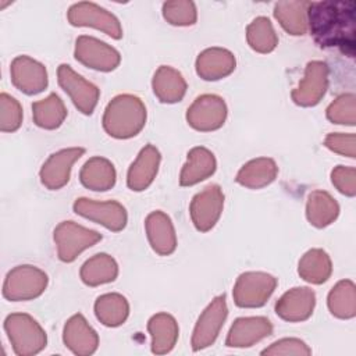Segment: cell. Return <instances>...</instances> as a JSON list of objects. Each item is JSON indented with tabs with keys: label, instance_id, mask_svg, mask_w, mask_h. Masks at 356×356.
<instances>
[{
	"label": "cell",
	"instance_id": "ac0fdd59",
	"mask_svg": "<svg viewBox=\"0 0 356 356\" xmlns=\"http://www.w3.org/2000/svg\"><path fill=\"white\" fill-rule=\"evenodd\" d=\"M273 334V324L267 317H239L236 318L227 335L228 348H250Z\"/></svg>",
	"mask_w": 356,
	"mask_h": 356
},
{
	"label": "cell",
	"instance_id": "603a6c76",
	"mask_svg": "<svg viewBox=\"0 0 356 356\" xmlns=\"http://www.w3.org/2000/svg\"><path fill=\"white\" fill-rule=\"evenodd\" d=\"M217 160L211 150L196 146L192 147L186 154V163L184 164L179 174L181 186H193L216 172Z\"/></svg>",
	"mask_w": 356,
	"mask_h": 356
},
{
	"label": "cell",
	"instance_id": "836d02e7",
	"mask_svg": "<svg viewBox=\"0 0 356 356\" xmlns=\"http://www.w3.org/2000/svg\"><path fill=\"white\" fill-rule=\"evenodd\" d=\"M32 118L42 129H57L67 118V108L61 97L50 93L47 97L32 103Z\"/></svg>",
	"mask_w": 356,
	"mask_h": 356
},
{
	"label": "cell",
	"instance_id": "1f68e13d",
	"mask_svg": "<svg viewBox=\"0 0 356 356\" xmlns=\"http://www.w3.org/2000/svg\"><path fill=\"white\" fill-rule=\"evenodd\" d=\"M95 316L106 327H120L129 316V303L125 296L117 292L100 295L95 302Z\"/></svg>",
	"mask_w": 356,
	"mask_h": 356
},
{
	"label": "cell",
	"instance_id": "8fae6325",
	"mask_svg": "<svg viewBox=\"0 0 356 356\" xmlns=\"http://www.w3.org/2000/svg\"><path fill=\"white\" fill-rule=\"evenodd\" d=\"M57 81L63 90L70 96L74 106L85 115H90L99 102V88L75 72L68 64H60L57 68Z\"/></svg>",
	"mask_w": 356,
	"mask_h": 356
},
{
	"label": "cell",
	"instance_id": "d6986e66",
	"mask_svg": "<svg viewBox=\"0 0 356 356\" xmlns=\"http://www.w3.org/2000/svg\"><path fill=\"white\" fill-rule=\"evenodd\" d=\"M64 345L78 356L93 355L99 348V335L86 318L76 313L71 316L63 328Z\"/></svg>",
	"mask_w": 356,
	"mask_h": 356
},
{
	"label": "cell",
	"instance_id": "cb8c5ba5",
	"mask_svg": "<svg viewBox=\"0 0 356 356\" xmlns=\"http://www.w3.org/2000/svg\"><path fill=\"white\" fill-rule=\"evenodd\" d=\"M186 81L184 75L170 65H160L152 79V89L154 96L167 104L178 103L186 93Z\"/></svg>",
	"mask_w": 356,
	"mask_h": 356
},
{
	"label": "cell",
	"instance_id": "5b68a950",
	"mask_svg": "<svg viewBox=\"0 0 356 356\" xmlns=\"http://www.w3.org/2000/svg\"><path fill=\"white\" fill-rule=\"evenodd\" d=\"M277 284V278L264 271L242 273L234 284V302L238 307L243 309L261 307L275 291Z\"/></svg>",
	"mask_w": 356,
	"mask_h": 356
},
{
	"label": "cell",
	"instance_id": "8992f818",
	"mask_svg": "<svg viewBox=\"0 0 356 356\" xmlns=\"http://www.w3.org/2000/svg\"><path fill=\"white\" fill-rule=\"evenodd\" d=\"M57 246V256L64 263L74 261L83 250L102 241V234L76 224L75 221H61L53 232Z\"/></svg>",
	"mask_w": 356,
	"mask_h": 356
},
{
	"label": "cell",
	"instance_id": "7402d4cb",
	"mask_svg": "<svg viewBox=\"0 0 356 356\" xmlns=\"http://www.w3.org/2000/svg\"><path fill=\"white\" fill-rule=\"evenodd\" d=\"M236 60L232 51L222 47H209L199 53L195 68L204 81H218L234 72Z\"/></svg>",
	"mask_w": 356,
	"mask_h": 356
},
{
	"label": "cell",
	"instance_id": "9a60e30c",
	"mask_svg": "<svg viewBox=\"0 0 356 356\" xmlns=\"http://www.w3.org/2000/svg\"><path fill=\"white\" fill-rule=\"evenodd\" d=\"M83 147H67L50 154L39 171L42 185L49 191L64 188L70 181L72 165L83 156Z\"/></svg>",
	"mask_w": 356,
	"mask_h": 356
},
{
	"label": "cell",
	"instance_id": "4fadbf2b",
	"mask_svg": "<svg viewBox=\"0 0 356 356\" xmlns=\"http://www.w3.org/2000/svg\"><path fill=\"white\" fill-rule=\"evenodd\" d=\"M74 56L82 65L102 72L114 71L121 63V56L114 47L88 35L76 38Z\"/></svg>",
	"mask_w": 356,
	"mask_h": 356
},
{
	"label": "cell",
	"instance_id": "6da1fadb",
	"mask_svg": "<svg viewBox=\"0 0 356 356\" xmlns=\"http://www.w3.org/2000/svg\"><path fill=\"white\" fill-rule=\"evenodd\" d=\"M355 24V1H309L307 31L323 49H338L352 57Z\"/></svg>",
	"mask_w": 356,
	"mask_h": 356
},
{
	"label": "cell",
	"instance_id": "7c38bea8",
	"mask_svg": "<svg viewBox=\"0 0 356 356\" xmlns=\"http://www.w3.org/2000/svg\"><path fill=\"white\" fill-rule=\"evenodd\" d=\"M224 209V192L217 184L197 192L189 204V214L199 232H209L218 222Z\"/></svg>",
	"mask_w": 356,
	"mask_h": 356
},
{
	"label": "cell",
	"instance_id": "ba28073f",
	"mask_svg": "<svg viewBox=\"0 0 356 356\" xmlns=\"http://www.w3.org/2000/svg\"><path fill=\"white\" fill-rule=\"evenodd\" d=\"M74 211L96 224L103 225L108 231L120 232L128 222L125 207L117 200H93L88 197H78L72 204Z\"/></svg>",
	"mask_w": 356,
	"mask_h": 356
},
{
	"label": "cell",
	"instance_id": "ab89813d",
	"mask_svg": "<svg viewBox=\"0 0 356 356\" xmlns=\"http://www.w3.org/2000/svg\"><path fill=\"white\" fill-rule=\"evenodd\" d=\"M324 146L331 152L355 159L356 156V136L355 134H343V132H332L328 134L324 139Z\"/></svg>",
	"mask_w": 356,
	"mask_h": 356
},
{
	"label": "cell",
	"instance_id": "4316f807",
	"mask_svg": "<svg viewBox=\"0 0 356 356\" xmlns=\"http://www.w3.org/2000/svg\"><path fill=\"white\" fill-rule=\"evenodd\" d=\"M147 331L152 337V352L165 355L171 352L178 341L179 327L177 320L168 313H156L147 321Z\"/></svg>",
	"mask_w": 356,
	"mask_h": 356
},
{
	"label": "cell",
	"instance_id": "d6a6232c",
	"mask_svg": "<svg viewBox=\"0 0 356 356\" xmlns=\"http://www.w3.org/2000/svg\"><path fill=\"white\" fill-rule=\"evenodd\" d=\"M330 313L341 320H350L356 316V285L352 280L338 281L327 296Z\"/></svg>",
	"mask_w": 356,
	"mask_h": 356
},
{
	"label": "cell",
	"instance_id": "e0dca14e",
	"mask_svg": "<svg viewBox=\"0 0 356 356\" xmlns=\"http://www.w3.org/2000/svg\"><path fill=\"white\" fill-rule=\"evenodd\" d=\"M316 306V293L309 286H295L286 291L275 303V313L289 323L307 320Z\"/></svg>",
	"mask_w": 356,
	"mask_h": 356
},
{
	"label": "cell",
	"instance_id": "83f0119b",
	"mask_svg": "<svg viewBox=\"0 0 356 356\" xmlns=\"http://www.w3.org/2000/svg\"><path fill=\"white\" fill-rule=\"evenodd\" d=\"M309 1L288 0L274 6V17L282 29L292 36H302L307 32Z\"/></svg>",
	"mask_w": 356,
	"mask_h": 356
},
{
	"label": "cell",
	"instance_id": "e575fe53",
	"mask_svg": "<svg viewBox=\"0 0 356 356\" xmlns=\"http://www.w3.org/2000/svg\"><path fill=\"white\" fill-rule=\"evenodd\" d=\"M246 42L252 50L268 54L275 50L278 36L267 17H257L246 26Z\"/></svg>",
	"mask_w": 356,
	"mask_h": 356
},
{
	"label": "cell",
	"instance_id": "5bb4252c",
	"mask_svg": "<svg viewBox=\"0 0 356 356\" xmlns=\"http://www.w3.org/2000/svg\"><path fill=\"white\" fill-rule=\"evenodd\" d=\"M328 75L330 70L324 61H309L303 78L291 93L293 103L300 107L317 106L328 89Z\"/></svg>",
	"mask_w": 356,
	"mask_h": 356
},
{
	"label": "cell",
	"instance_id": "60d3db41",
	"mask_svg": "<svg viewBox=\"0 0 356 356\" xmlns=\"http://www.w3.org/2000/svg\"><path fill=\"white\" fill-rule=\"evenodd\" d=\"M331 182L338 192L348 197L356 195V170L350 165H337L331 171Z\"/></svg>",
	"mask_w": 356,
	"mask_h": 356
},
{
	"label": "cell",
	"instance_id": "52a82bcc",
	"mask_svg": "<svg viewBox=\"0 0 356 356\" xmlns=\"http://www.w3.org/2000/svg\"><path fill=\"white\" fill-rule=\"evenodd\" d=\"M228 115L224 99L218 95H200L188 107L186 122L199 132H211L220 129Z\"/></svg>",
	"mask_w": 356,
	"mask_h": 356
},
{
	"label": "cell",
	"instance_id": "f1b7e54d",
	"mask_svg": "<svg viewBox=\"0 0 356 356\" xmlns=\"http://www.w3.org/2000/svg\"><path fill=\"white\" fill-rule=\"evenodd\" d=\"M339 216L338 202L325 191L317 189L309 193L306 200V218L316 228H325Z\"/></svg>",
	"mask_w": 356,
	"mask_h": 356
},
{
	"label": "cell",
	"instance_id": "484cf974",
	"mask_svg": "<svg viewBox=\"0 0 356 356\" xmlns=\"http://www.w3.org/2000/svg\"><path fill=\"white\" fill-rule=\"evenodd\" d=\"M81 184L95 192H106L115 185L117 172L114 164L100 156L90 157L79 171Z\"/></svg>",
	"mask_w": 356,
	"mask_h": 356
},
{
	"label": "cell",
	"instance_id": "7a4b0ae2",
	"mask_svg": "<svg viewBox=\"0 0 356 356\" xmlns=\"http://www.w3.org/2000/svg\"><path fill=\"white\" fill-rule=\"evenodd\" d=\"M147 111L143 102L129 93L113 97L103 114V128L106 134L115 139H129L136 136L145 127Z\"/></svg>",
	"mask_w": 356,
	"mask_h": 356
},
{
	"label": "cell",
	"instance_id": "8d00e7d4",
	"mask_svg": "<svg viewBox=\"0 0 356 356\" xmlns=\"http://www.w3.org/2000/svg\"><path fill=\"white\" fill-rule=\"evenodd\" d=\"M164 19L174 26H191L197 19V10L193 1L174 0L163 4Z\"/></svg>",
	"mask_w": 356,
	"mask_h": 356
},
{
	"label": "cell",
	"instance_id": "4dcf8cb0",
	"mask_svg": "<svg viewBox=\"0 0 356 356\" xmlns=\"http://www.w3.org/2000/svg\"><path fill=\"white\" fill-rule=\"evenodd\" d=\"M79 277L88 286L108 284L118 277V264L113 256L107 253H96L82 264Z\"/></svg>",
	"mask_w": 356,
	"mask_h": 356
},
{
	"label": "cell",
	"instance_id": "f546056e",
	"mask_svg": "<svg viewBox=\"0 0 356 356\" xmlns=\"http://www.w3.org/2000/svg\"><path fill=\"white\" fill-rule=\"evenodd\" d=\"M298 274L309 284L321 285L332 274V261L328 253L320 248L309 249L299 260Z\"/></svg>",
	"mask_w": 356,
	"mask_h": 356
},
{
	"label": "cell",
	"instance_id": "d590c367",
	"mask_svg": "<svg viewBox=\"0 0 356 356\" xmlns=\"http://www.w3.org/2000/svg\"><path fill=\"white\" fill-rule=\"evenodd\" d=\"M325 115L332 124L353 127L356 122V96L353 93L339 95L328 104Z\"/></svg>",
	"mask_w": 356,
	"mask_h": 356
},
{
	"label": "cell",
	"instance_id": "ffe728a7",
	"mask_svg": "<svg viewBox=\"0 0 356 356\" xmlns=\"http://www.w3.org/2000/svg\"><path fill=\"white\" fill-rule=\"evenodd\" d=\"M160 161H161V154L156 146L146 145L145 147H142L136 159L128 168V172H127L128 188L134 192H142L147 189L153 184L159 172Z\"/></svg>",
	"mask_w": 356,
	"mask_h": 356
},
{
	"label": "cell",
	"instance_id": "d4e9b609",
	"mask_svg": "<svg viewBox=\"0 0 356 356\" xmlns=\"http://www.w3.org/2000/svg\"><path fill=\"white\" fill-rule=\"evenodd\" d=\"M278 167L271 157H256L245 163L236 172L235 181L248 189H261L275 181Z\"/></svg>",
	"mask_w": 356,
	"mask_h": 356
},
{
	"label": "cell",
	"instance_id": "277c9868",
	"mask_svg": "<svg viewBox=\"0 0 356 356\" xmlns=\"http://www.w3.org/2000/svg\"><path fill=\"white\" fill-rule=\"evenodd\" d=\"M47 274L36 266L21 264L11 268L3 284V296L11 302H25L39 298L47 288Z\"/></svg>",
	"mask_w": 356,
	"mask_h": 356
},
{
	"label": "cell",
	"instance_id": "44dd1931",
	"mask_svg": "<svg viewBox=\"0 0 356 356\" xmlns=\"http://www.w3.org/2000/svg\"><path fill=\"white\" fill-rule=\"evenodd\" d=\"M145 231L150 248L160 256H170L177 249V234L174 224L164 211L156 210L147 214Z\"/></svg>",
	"mask_w": 356,
	"mask_h": 356
},
{
	"label": "cell",
	"instance_id": "30bf717a",
	"mask_svg": "<svg viewBox=\"0 0 356 356\" xmlns=\"http://www.w3.org/2000/svg\"><path fill=\"white\" fill-rule=\"evenodd\" d=\"M227 316L228 306L225 295H218L207 305L195 324L191 339V345L195 352L206 349L216 342Z\"/></svg>",
	"mask_w": 356,
	"mask_h": 356
},
{
	"label": "cell",
	"instance_id": "74e56055",
	"mask_svg": "<svg viewBox=\"0 0 356 356\" xmlns=\"http://www.w3.org/2000/svg\"><path fill=\"white\" fill-rule=\"evenodd\" d=\"M22 124V107L8 93L0 95V131L15 132Z\"/></svg>",
	"mask_w": 356,
	"mask_h": 356
},
{
	"label": "cell",
	"instance_id": "f35d334b",
	"mask_svg": "<svg viewBox=\"0 0 356 356\" xmlns=\"http://www.w3.org/2000/svg\"><path fill=\"white\" fill-rule=\"evenodd\" d=\"M261 355L267 356H309L312 349L299 338H281L273 342L268 348L261 350Z\"/></svg>",
	"mask_w": 356,
	"mask_h": 356
},
{
	"label": "cell",
	"instance_id": "2e32d148",
	"mask_svg": "<svg viewBox=\"0 0 356 356\" xmlns=\"http://www.w3.org/2000/svg\"><path fill=\"white\" fill-rule=\"evenodd\" d=\"M13 85L25 95H38L47 88L46 67L29 56H18L10 67Z\"/></svg>",
	"mask_w": 356,
	"mask_h": 356
},
{
	"label": "cell",
	"instance_id": "9c48e42d",
	"mask_svg": "<svg viewBox=\"0 0 356 356\" xmlns=\"http://www.w3.org/2000/svg\"><path fill=\"white\" fill-rule=\"evenodd\" d=\"M67 19L72 26H90L102 31L113 39L122 38V26L118 18L92 1H79L67 11Z\"/></svg>",
	"mask_w": 356,
	"mask_h": 356
},
{
	"label": "cell",
	"instance_id": "3957f363",
	"mask_svg": "<svg viewBox=\"0 0 356 356\" xmlns=\"http://www.w3.org/2000/svg\"><path fill=\"white\" fill-rule=\"evenodd\" d=\"M4 330L13 350L18 356H32L47 345V335L42 325L26 313H11L4 320Z\"/></svg>",
	"mask_w": 356,
	"mask_h": 356
}]
</instances>
